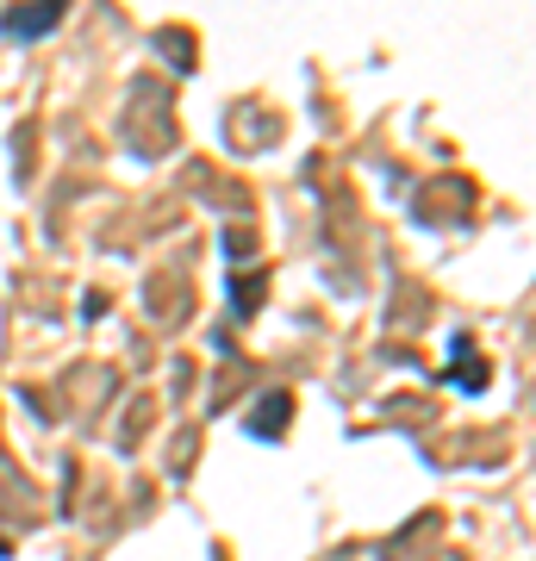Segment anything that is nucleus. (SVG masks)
<instances>
[{
    "label": "nucleus",
    "instance_id": "f257e3e1",
    "mask_svg": "<svg viewBox=\"0 0 536 561\" xmlns=\"http://www.w3.org/2000/svg\"><path fill=\"white\" fill-rule=\"evenodd\" d=\"M57 20H62V7H32V13H0V25H7L13 38H38V32H50Z\"/></svg>",
    "mask_w": 536,
    "mask_h": 561
}]
</instances>
